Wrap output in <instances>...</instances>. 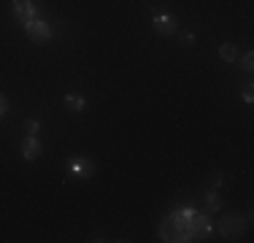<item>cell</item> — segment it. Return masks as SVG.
<instances>
[{"label": "cell", "mask_w": 254, "mask_h": 243, "mask_svg": "<svg viewBox=\"0 0 254 243\" xmlns=\"http://www.w3.org/2000/svg\"><path fill=\"white\" fill-rule=\"evenodd\" d=\"M219 186H222V173L216 170V173L211 176V189H219Z\"/></svg>", "instance_id": "cell-14"}, {"label": "cell", "mask_w": 254, "mask_h": 243, "mask_svg": "<svg viewBox=\"0 0 254 243\" xmlns=\"http://www.w3.org/2000/svg\"><path fill=\"white\" fill-rule=\"evenodd\" d=\"M11 11H14V16H16V19H19L22 24L38 16V11H35V3H33V0H14V3H11Z\"/></svg>", "instance_id": "cell-5"}, {"label": "cell", "mask_w": 254, "mask_h": 243, "mask_svg": "<svg viewBox=\"0 0 254 243\" xmlns=\"http://www.w3.org/2000/svg\"><path fill=\"white\" fill-rule=\"evenodd\" d=\"M252 222V216H238V214H225L216 224V233L222 238H233V235H241L246 230V224Z\"/></svg>", "instance_id": "cell-1"}, {"label": "cell", "mask_w": 254, "mask_h": 243, "mask_svg": "<svg viewBox=\"0 0 254 243\" xmlns=\"http://www.w3.org/2000/svg\"><path fill=\"white\" fill-rule=\"evenodd\" d=\"M25 33H27V38H33V41H49L52 38V27H49V22H44V19H30V22H25Z\"/></svg>", "instance_id": "cell-4"}, {"label": "cell", "mask_w": 254, "mask_h": 243, "mask_svg": "<svg viewBox=\"0 0 254 243\" xmlns=\"http://www.w3.org/2000/svg\"><path fill=\"white\" fill-rule=\"evenodd\" d=\"M160 238L165 241V243L179 241V224H176V219H173V216H165V219H162V224H160Z\"/></svg>", "instance_id": "cell-8"}, {"label": "cell", "mask_w": 254, "mask_h": 243, "mask_svg": "<svg viewBox=\"0 0 254 243\" xmlns=\"http://www.w3.org/2000/svg\"><path fill=\"white\" fill-rule=\"evenodd\" d=\"M19 151H22L25 160H38L41 151H44V143L38 141V135H25L22 143H19Z\"/></svg>", "instance_id": "cell-6"}, {"label": "cell", "mask_w": 254, "mask_h": 243, "mask_svg": "<svg viewBox=\"0 0 254 243\" xmlns=\"http://www.w3.org/2000/svg\"><path fill=\"white\" fill-rule=\"evenodd\" d=\"M181 44L192 46V44H195V35H192V33H181Z\"/></svg>", "instance_id": "cell-17"}, {"label": "cell", "mask_w": 254, "mask_h": 243, "mask_svg": "<svg viewBox=\"0 0 254 243\" xmlns=\"http://www.w3.org/2000/svg\"><path fill=\"white\" fill-rule=\"evenodd\" d=\"M241 68H244V70H252L254 68V52H246L244 57H241Z\"/></svg>", "instance_id": "cell-13"}, {"label": "cell", "mask_w": 254, "mask_h": 243, "mask_svg": "<svg viewBox=\"0 0 254 243\" xmlns=\"http://www.w3.org/2000/svg\"><path fill=\"white\" fill-rule=\"evenodd\" d=\"M152 27H154L160 35H173L179 24H176V19H173V16H168V14H157L154 19H152Z\"/></svg>", "instance_id": "cell-7"}, {"label": "cell", "mask_w": 254, "mask_h": 243, "mask_svg": "<svg viewBox=\"0 0 254 243\" xmlns=\"http://www.w3.org/2000/svg\"><path fill=\"white\" fill-rule=\"evenodd\" d=\"M65 108H70V111H84V108H87V100H84L81 95L70 92V95H65Z\"/></svg>", "instance_id": "cell-9"}, {"label": "cell", "mask_w": 254, "mask_h": 243, "mask_svg": "<svg viewBox=\"0 0 254 243\" xmlns=\"http://www.w3.org/2000/svg\"><path fill=\"white\" fill-rule=\"evenodd\" d=\"M38 130H41L38 119H27V122H25V135H35Z\"/></svg>", "instance_id": "cell-12"}, {"label": "cell", "mask_w": 254, "mask_h": 243, "mask_svg": "<svg viewBox=\"0 0 254 243\" xmlns=\"http://www.w3.org/2000/svg\"><path fill=\"white\" fill-rule=\"evenodd\" d=\"M252 87H254V84H246V87H244V100H246V103L254 100V89H252Z\"/></svg>", "instance_id": "cell-15"}, {"label": "cell", "mask_w": 254, "mask_h": 243, "mask_svg": "<svg viewBox=\"0 0 254 243\" xmlns=\"http://www.w3.org/2000/svg\"><path fill=\"white\" fill-rule=\"evenodd\" d=\"M219 208H222L219 194H216V189H208V192H205V211H208V214H216Z\"/></svg>", "instance_id": "cell-10"}, {"label": "cell", "mask_w": 254, "mask_h": 243, "mask_svg": "<svg viewBox=\"0 0 254 243\" xmlns=\"http://www.w3.org/2000/svg\"><path fill=\"white\" fill-rule=\"evenodd\" d=\"M211 230H214V224H211L208 211H195L192 219H190V235H192V241H205L211 235Z\"/></svg>", "instance_id": "cell-2"}, {"label": "cell", "mask_w": 254, "mask_h": 243, "mask_svg": "<svg viewBox=\"0 0 254 243\" xmlns=\"http://www.w3.org/2000/svg\"><path fill=\"white\" fill-rule=\"evenodd\" d=\"M65 173H68L70 179H89V176L95 173V162L87 160V157H73V160H68V165H65Z\"/></svg>", "instance_id": "cell-3"}, {"label": "cell", "mask_w": 254, "mask_h": 243, "mask_svg": "<svg viewBox=\"0 0 254 243\" xmlns=\"http://www.w3.org/2000/svg\"><path fill=\"white\" fill-rule=\"evenodd\" d=\"M5 111H8V100H5V95L0 92V119L5 117Z\"/></svg>", "instance_id": "cell-16"}, {"label": "cell", "mask_w": 254, "mask_h": 243, "mask_svg": "<svg viewBox=\"0 0 254 243\" xmlns=\"http://www.w3.org/2000/svg\"><path fill=\"white\" fill-rule=\"evenodd\" d=\"M219 57L225 60V62H235V60H238V49H235L233 44H222L219 46Z\"/></svg>", "instance_id": "cell-11"}]
</instances>
